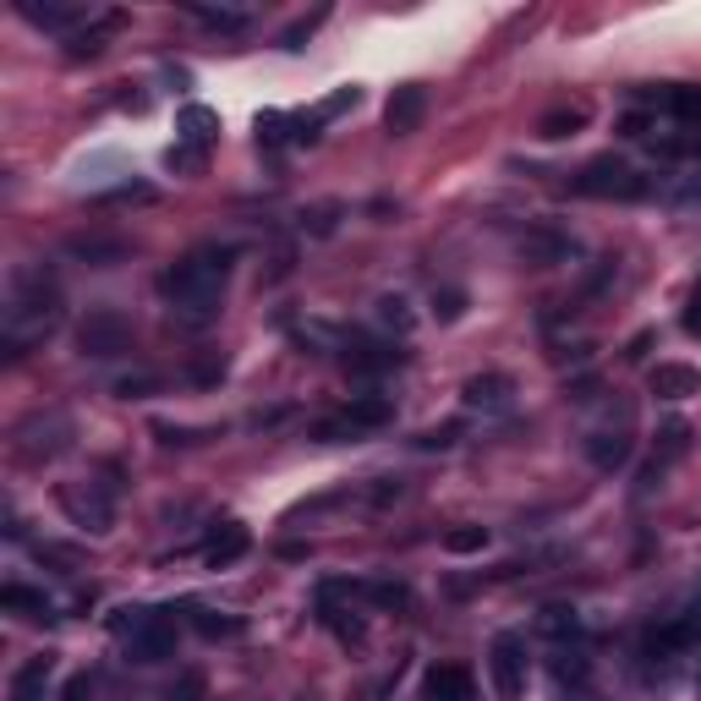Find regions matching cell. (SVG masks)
<instances>
[{"mask_svg": "<svg viewBox=\"0 0 701 701\" xmlns=\"http://www.w3.org/2000/svg\"><path fill=\"white\" fill-rule=\"evenodd\" d=\"M368 603H379V608H406L411 603V592L400 586V581H368V586H357Z\"/></svg>", "mask_w": 701, "mask_h": 701, "instance_id": "28", "label": "cell"}, {"mask_svg": "<svg viewBox=\"0 0 701 701\" xmlns=\"http://www.w3.org/2000/svg\"><path fill=\"white\" fill-rule=\"evenodd\" d=\"M586 105H559V110H548L543 121H537V137H548V143H565V137H575V132L586 127Z\"/></svg>", "mask_w": 701, "mask_h": 701, "instance_id": "18", "label": "cell"}, {"mask_svg": "<svg viewBox=\"0 0 701 701\" xmlns=\"http://www.w3.org/2000/svg\"><path fill=\"white\" fill-rule=\"evenodd\" d=\"M685 449H691V422H680V417H674V422H663V428H658V466L680 460Z\"/></svg>", "mask_w": 701, "mask_h": 701, "instance_id": "24", "label": "cell"}, {"mask_svg": "<svg viewBox=\"0 0 701 701\" xmlns=\"http://www.w3.org/2000/svg\"><path fill=\"white\" fill-rule=\"evenodd\" d=\"M231 247H197L182 263H171L165 274V296H171V313L192 329L220 319V296H225V274H231Z\"/></svg>", "mask_w": 701, "mask_h": 701, "instance_id": "2", "label": "cell"}, {"mask_svg": "<svg viewBox=\"0 0 701 701\" xmlns=\"http://www.w3.org/2000/svg\"><path fill=\"white\" fill-rule=\"evenodd\" d=\"M154 389H159V379H148V373H132V379L116 383V395H121V400H143V395H154Z\"/></svg>", "mask_w": 701, "mask_h": 701, "instance_id": "40", "label": "cell"}, {"mask_svg": "<svg viewBox=\"0 0 701 701\" xmlns=\"http://www.w3.org/2000/svg\"><path fill=\"white\" fill-rule=\"evenodd\" d=\"M116 22H121V17H105L99 28H88V33H77V39L66 45V56H71V61H88V56H99V50H105V33H110Z\"/></svg>", "mask_w": 701, "mask_h": 701, "instance_id": "26", "label": "cell"}, {"mask_svg": "<svg viewBox=\"0 0 701 701\" xmlns=\"http://www.w3.org/2000/svg\"><path fill=\"white\" fill-rule=\"evenodd\" d=\"M56 499H61L66 520L82 532H110V520H116V494L105 483H61Z\"/></svg>", "mask_w": 701, "mask_h": 701, "instance_id": "6", "label": "cell"}, {"mask_svg": "<svg viewBox=\"0 0 701 701\" xmlns=\"http://www.w3.org/2000/svg\"><path fill=\"white\" fill-rule=\"evenodd\" d=\"M0 608H11V614H22V620H50V597L45 592H33V586H0Z\"/></svg>", "mask_w": 701, "mask_h": 701, "instance_id": "19", "label": "cell"}, {"mask_svg": "<svg viewBox=\"0 0 701 701\" xmlns=\"http://www.w3.org/2000/svg\"><path fill=\"white\" fill-rule=\"evenodd\" d=\"M455 439H460V422H445V428H428L417 445H422V449H449Z\"/></svg>", "mask_w": 701, "mask_h": 701, "instance_id": "41", "label": "cell"}, {"mask_svg": "<svg viewBox=\"0 0 701 701\" xmlns=\"http://www.w3.org/2000/svg\"><path fill=\"white\" fill-rule=\"evenodd\" d=\"M61 280L45 263H22L6 285V357H22L28 345H39L56 323H61Z\"/></svg>", "mask_w": 701, "mask_h": 701, "instance_id": "1", "label": "cell"}, {"mask_svg": "<svg viewBox=\"0 0 701 701\" xmlns=\"http://www.w3.org/2000/svg\"><path fill=\"white\" fill-rule=\"evenodd\" d=\"M554 680H559V685H565V680L581 685V680H586V658H581V652H559V658H554Z\"/></svg>", "mask_w": 701, "mask_h": 701, "instance_id": "37", "label": "cell"}, {"mask_svg": "<svg viewBox=\"0 0 701 701\" xmlns=\"http://www.w3.org/2000/svg\"><path fill=\"white\" fill-rule=\"evenodd\" d=\"M50 674H56V658H50V652L28 658V663L11 674V701H45V691H50Z\"/></svg>", "mask_w": 701, "mask_h": 701, "instance_id": "15", "label": "cell"}, {"mask_svg": "<svg viewBox=\"0 0 701 701\" xmlns=\"http://www.w3.org/2000/svg\"><path fill=\"white\" fill-rule=\"evenodd\" d=\"M176 652V620L171 608H132L127 658L132 663H165Z\"/></svg>", "mask_w": 701, "mask_h": 701, "instance_id": "4", "label": "cell"}, {"mask_svg": "<svg viewBox=\"0 0 701 701\" xmlns=\"http://www.w3.org/2000/svg\"><path fill=\"white\" fill-rule=\"evenodd\" d=\"M571 253H575L571 236H559V231H548V225H537V231L520 236V257H526L532 269H554V263H565Z\"/></svg>", "mask_w": 701, "mask_h": 701, "instance_id": "12", "label": "cell"}, {"mask_svg": "<svg viewBox=\"0 0 701 701\" xmlns=\"http://www.w3.org/2000/svg\"><path fill=\"white\" fill-rule=\"evenodd\" d=\"M357 434H362V428H357L345 411H340V417H323V422H313V439H319V445H345V439H357Z\"/></svg>", "mask_w": 701, "mask_h": 701, "instance_id": "30", "label": "cell"}, {"mask_svg": "<svg viewBox=\"0 0 701 701\" xmlns=\"http://www.w3.org/2000/svg\"><path fill=\"white\" fill-rule=\"evenodd\" d=\"M203 697V680L192 674V680H182V691H171V701H197Z\"/></svg>", "mask_w": 701, "mask_h": 701, "instance_id": "46", "label": "cell"}, {"mask_svg": "<svg viewBox=\"0 0 701 701\" xmlns=\"http://www.w3.org/2000/svg\"><path fill=\"white\" fill-rule=\"evenodd\" d=\"M192 17H197V22H208V28H220V33H242V28H247V11H214V6H192Z\"/></svg>", "mask_w": 701, "mask_h": 701, "instance_id": "31", "label": "cell"}, {"mask_svg": "<svg viewBox=\"0 0 701 701\" xmlns=\"http://www.w3.org/2000/svg\"><path fill=\"white\" fill-rule=\"evenodd\" d=\"M357 99H362V94H357V88H340V94H334V99H323L319 110H313V121H334V116H340V110H351V105H357Z\"/></svg>", "mask_w": 701, "mask_h": 701, "instance_id": "39", "label": "cell"}, {"mask_svg": "<svg viewBox=\"0 0 701 701\" xmlns=\"http://www.w3.org/2000/svg\"><path fill=\"white\" fill-rule=\"evenodd\" d=\"M197 631L208 641H220V636H242V620H220V614H203L197 608Z\"/></svg>", "mask_w": 701, "mask_h": 701, "instance_id": "36", "label": "cell"}, {"mask_svg": "<svg viewBox=\"0 0 701 701\" xmlns=\"http://www.w3.org/2000/svg\"><path fill=\"white\" fill-rule=\"evenodd\" d=\"M71 449V417L66 411H33L17 434H11V455L22 460V466H45V460H56Z\"/></svg>", "mask_w": 701, "mask_h": 701, "instance_id": "3", "label": "cell"}, {"mask_svg": "<svg viewBox=\"0 0 701 701\" xmlns=\"http://www.w3.org/2000/svg\"><path fill=\"white\" fill-rule=\"evenodd\" d=\"M646 127H652V121H646L641 110H631V116L620 121V132H625V137H646Z\"/></svg>", "mask_w": 701, "mask_h": 701, "instance_id": "44", "label": "cell"}, {"mask_svg": "<svg viewBox=\"0 0 701 701\" xmlns=\"http://www.w3.org/2000/svg\"><path fill=\"white\" fill-rule=\"evenodd\" d=\"M422 116H428V88H422V82H400V88L389 94V105H383L389 137H411V132L422 127Z\"/></svg>", "mask_w": 701, "mask_h": 701, "instance_id": "9", "label": "cell"}, {"mask_svg": "<svg viewBox=\"0 0 701 701\" xmlns=\"http://www.w3.org/2000/svg\"><path fill=\"white\" fill-rule=\"evenodd\" d=\"M510 400H515L510 373H477V379H466V389H460V406H466V411H483V417L510 411Z\"/></svg>", "mask_w": 701, "mask_h": 701, "instance_id": "10", "label": "cell"}, {"mask_svg": "<svg viewBox=\"0 0 701 701\" xmlns=\"http://www.w3.org/2000/svg\"><path fill=\"white\" fill-rule=\"evenodd\" d=\"M99 203H105V208H121V203H154V187H148V182H127V187L105 192Z\"/></svg>", "mask_w": 701, "mask_h": 701, "instance_id": "34", "label": "cell"}, {"mask_svg": "<svg viewBox=\"0 0 701 701\" xmlns=\"http://www.w3.org/2000/svg\"><path fill=\"white\" fill-rule=\"evenodd\" d=\"M646 383H652L658 400H691V395H701V373L685 368V362H658Z\"/></svg>", "mask_w": 701, "mask_h": 701, "instance_id": "13", "label": "cell"}, {"mask_svg": "<svg viewBox=\"0 0 701 701\" xmlns=\"http://www.w3.org/2000/svg\"><path fill=\"white\" fill-rule=\"evenodd\" d=\"M319 22H323V11H313L308 22H291V28H285V50H302V39H308V33H313Z\"/></svg>", "mask_w": 701, "mask_h": 701, "instance_id": "42", "label": "cell"}, {"mask_svg": "<svg viewBox=\"0 0 701 701\" xmlns=\"http://www.w3.org/2000/svg\"><path fill=\"white\" fill-rule=\"evenodd\" d=\"M132 345V323L116 313V308H99V313H88V319L77 323V351L82 357H121Z\"/></svg>", "mask_w": 701, "mask_h": 701, "instance_id": "8", "label": "cell"}, {"mask_svg": "<svg viewBox=\"0 0 701 701\" xmlns=\"http://www.w3.org/2000/svg\"><path fill=\"white\" fill-rule=\"evenodd\" d=\"M22 17L39 22V28H50V33H61V28H71L82 11H77V6H33V0H22Z\"/></svg>", "mask_w": 701, "mask_h": 701, "instance_id": "25", "label": "cell"}, {"mask_svg": "<svg viewBox=\"0 0 701 701\" xmlns=\"http://www.w3.org/2000/svg\"><path fill=\"white\" fill-rule=\"evenodd\" d=\"M406 362V351H395V345H351L345 351V368L351 373H389V368H400Z\"/></svg>", "mask_w": 701, "mask_h": 701, "instance_id": "17", "label": "cell"}, {"mask_svg": "<svg viewBox=\"0 0 701 701\" xmlns=\"http://www.w3.org/2000/svg\"><path fill=\"white\" fill-rule=\"evenodd\" d=\"M422 701H477V680L460 663H434L422 674Z\"/></svg>", "mask_w": 701, "mask_h": 701, "instance_id": "11", "label": "cell"}, {"mask_svg": "<svg viewBox=\"0 0 701 701\" xmlns=\"http://www.w3.org/2000/svg\"><path fill=\"white\" fill-rule=\"evenodd\" d=\"M488 674H494V691L499 701H520L526 697V641L515 631H499L488 646Z\"/></svg>", "mask_w": 701, "mask_h": 701, "instance_id": "7", "label": "cell"}, {"mask_svg": "<svg viewBox=\"0 0 701 701\" xmlns=\"http://www.w3.org/2000/svg\"><path fill=\"white\" fill-rule=\"evenodd\" d=\"M334 214H340V203H319V208L302 214V225H308L313 236H329V231H334Z\"/></svg>", "mask_w": 701, "mask_h": 701, "instance_id": "38", "label": "cell"}, {"mask_svg": "<svg viewBox=\"0 0 701 701\" xmlns=\"http://www.w3.org/2000/svg\"><path fill=\"white\" fill-rule=\"evenodd\" d=\"M494 537H488V526H455V532H445V548L449 554H483Z\"/></svg>", "mask_w": 701, "mask_h": 701, "instance_id": "27", "label": "cell"}, {"mask_svg": "<svg viewBox=\"0 0 701 701\" xmlns=\"http://www.w3.org/2000/svg\"><path fill=\"white\" fill-rule=\"evenodd\" d=\"M203 159H208V148H197V143H187V137L165 154V165H171V171H203Z\"/></svg>", "mask_w": 701, "mask_h": 701, "instance_id": "32", "label": "cell"}, {"mask_svg": "<svg viewBox=\"0 0 701 701\" xmlns=\"http://www.w3.org/2000/svg\"><path fill=\"white\" fill-rule=\"evenodd\" d=\"M182 137L197 143V148H208V143L220 137V116H214L208 105H187V110H182Z\"/></svg>", "mask_w": 701, "mask_h": 701, "instance_id": "22", "label": "cell"}, {"mask_svg": "<svg viewBox=\"0 0 701 701\" xmlns=\"http://www.w3.org/2000/svg\"><path fill=\"white\" fill-rule=\"evenodd\" d=\"M460 313H466V291H434V319L455 323Z\"/></svg>", "mask_w": 701, "mask_h": 701, "instance_id": "35", "label": "cell"}, {"mask_svg": "<svg viewBox=\"0 0 701 701\" xmlns=\"http://www.w3.org/2000/svg\"><path fill=\"white\" fill-rule=\"evenodd\" d=\"M581 197H620V203H631V197H646V176H636L625 159H614V154H603V159H592L581 176L571 182Z\"/></svg>", "mask_w": 701, "mask_h": 701, "instance_id": "5", "label": "cell"}, {"mask_svg": "<svg viewBox=\"0 0 701 701\" xmlns=\"http://www.w3.org/2000/svg\"><path fill=\"white\" fill-rule=\"evenodd\" d=\"M658 105H663L669 116H680L685 127H701V88L674 82V88H663V94H658Z\"/></svg>", "mask_w": 701, "mask_h": 701, "instance_id": "21", "label": "cell"}, {"mask_svg": "<svg viewBox=\"0 0 701 701\" xmlns=\"http://www.w3.org/2000/svg\"><path fill=\"white\" fill-rule=\"evenodd\" d=\"M71 257H88L94 269H110V263L127 257V242H116V236H71Z\"/></svg>", "mask_w": 701, "mask_h": 701, "instance_id": "20", "label": "cell"}, {"mask_svg": "<svg viewBox=\"0 0 701 701\" xmlns=\"http://www.w3.org/2000/svg\"><path fill=\"white\" fill-rule=\"evenodd\" d=\"M389 499H400V483H395V477H379V488H373V505H389Z\"/></svg>", "mask_w": 701, "mask_h": 701, "instance_id": "45", "label": "cell"}, {"mask_svg": "<svg viewBox=\"0 0 701 701\" xmlns=\"http://www.w3.org/2000/svg\"><path fill=\"white\" fill-rule=\"evenodd\" d=\"M685 329L701 334V285H697V296H691V308H685Z\"/></svg>", "mask_w": 701, "mask_h": 701, "instance_id": "47", "label": "cell"}, {"mask_svg": "<svg viewBox=\"0 0 701 701\" xmlns=\"http://www.w3.org/2000/svg\"><path fill=\"white\" fill-rule=\"evenodd\" d=\"M379 323H383V329H395V334H411L417 313H411V302H406V296H383V302H379Z\"/></svg>", "mask_w": 701, "mask_h": 701, "instance_id": "29", "label": "cell"}, {"mask_svg": "<svg viewBox=\"0 0 701 701\" xmlns=\"http://www.w3.org/2000/svg\"><path fill=\"white\" fill-rule=\"evenodd\" d=\"M61 701H94V680H88V674H71V680H66V691H61Z\"/></svg>", "mask_w": 701, "mask_h": 701, "instance_id": "43", "label": "cell"}, {"mask_svg": "<svg viewBox=\"0 0 701 701\" xmlns=\"http://www.w3.org/2000/svg\"><path fill=\"white\" fill-rule=\"evenodd\" d=\"M345 417L368 434V428H383V422L395 417V406H389L383 395H362V400H351V406H345Z\"/></svg>", "mask_w": 701, "mask_h": 701, "instance_id": "23", "label": "cell"}, {"mask_svg": "<svg viewBox=\"0 0 701 701\" xmlns=\"http://www.w3.org/2000/svg\"><path fill=\"white\" fill-rule=\"evenodd\" d=\"M247 548H253V537H247V526H236V520H225V526H220V532H214V537L203 543V565H214V571H220V565H236V559H242Z\"/></svg>", "mask_w": 701, "mask_h": 701, "instance_id": "14", "label": "cell"}, {"mask_svg": "<svg viewBox=\"0 0 701 701\" xmlns=\"http://www.w3.org/2000/svg\"><path fill=\"white\" fill-rule=\"evenodd\" d=\"M543 631H548L554 641H565V636L581 631V620H575V608H543Z\"/></svg>", "mask_w": 701, "mask_h": 701, "instance_id": "33", "label": "cell"}, {"mask_svg": "<svg viewBox=\"0 0 701 701\" xmlns=\"http://www.w3.org/2000/svg\"><path fill=\"white\" fill-rule=\"evenodd\" d=\"M586 460L597 471H620L631 460V439L625 434H586Z\"/></svg>", "mask_w": 701, "mask_h": 701, "instance_id": "16", "label": "cell"}]
</instances>
